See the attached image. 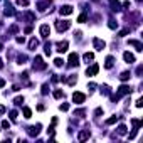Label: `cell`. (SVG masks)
<instances>
[{
	"mask_svg": "<svg viewBox=\"0 0 143 143\" xmlns=\"http://www.w3.org/2000/svg\"><path fill=\"white\" fill-rule=\"evenodd\" d=\"M93 2H98V0H93Z\"/></svg>",
	"mask_w": 143,
	"mask_h": 143,
	"instance_id": "obj_41",
	"label": "cell"
},
{
	"mask_svg": "<svg viewBox=\"0 0 143 143\" xmlns=\"http://www.w3.org/2000/svg\"><path fill=\"white\" fill-rule=\"evenodd\" d=\"M37 45H39V41H37V39H32V41L29 42V47H30V49H35Z\"/></svg>",
	"mask_w": 143,
	"mask_h": 143,
	"instance_id": "obj_19",
	"label": "cell"
},
{
	"mask_svg": "<svg viewBox=\"0 0 143 143\" xmlns=\"http://www.w3.org/2000/svg\"><path fill=\"white\" fill-rule=\"evenodd\" d=\"M123 59H125L126 62H135V56H133L131 52H125L123 54Z\"/></svg>",
	"mask_w": 143,
	"mask_h": 143,
	"instance_id": "obj_12",
	"label": "cell"
},
{
	"mask_svg": "<svg viewBox=\"0 0 143 143\" xmlns=\"http://www.w3.org/2000/svg\"><path fill=\"white\" fill-rule=\"evenodd\" d=\"M130 45H135L136 51H140V52L143 51V44H141V42H138V41H130Z\"/></svg>",
	"mask_w": 143,
	"mask_h": 143,
	"instance_id": "obj_14",
	"label": "cell"
},
{
	"mask_svg": "<svg viewBox=\"0 0 143 143\" xmlns=\"http://www.w3.org/2000/svg\"><path fill=\"white\" fill-rule=\"evenodd\" d=\"M71 14H73V7H71V5L61 7V15H71Z\"/></svg>",
	"mask_w": 143,
	"mask_h": 143,
	"instance_id": "obj_8",
	"label": "cell"
},
{
	"mask_svg": "<svg viewBox=\"0 0 143 143\" xmlns=\"http://www.w3.org/2000/svg\"><path fill=\"white\" fill-rule=\"evenodd\" d=\"M130 76H131V74L128 73V71H125V73H121V76H120V79H121V81H128V79H130Z\"/></svg>",
	"mask_w": 143,
	"mask_h": 143,
	"instance_id": "obj_17",
	"label": "cell"
},
{
	"mask_svg": "<svg viewBox=\"0 0 143 143\" xmlns=\"http://www.w3.org/2000/svg\"><path fill=\"white\" fill-rule=\"evenodd\" d=\"M61 110H62V111H67V110H69V104H67V103L61 104Z\"/></svg>",
	"mask_w": 143,
	"mask_h": 143,
	"instance_id": "obj_31",
	"label": "cell"
},
{
	"mask_svg": "<svg viewBox=\"0 0 143 143\" xmlns=\"http://www.w3.org/2000/svg\"><path fill=\"white\" fill-rule=\"evenodd\" d=\"M79 64V56L78 54H69V66H78Z\"/></svg>",
	"mask_w": 143,
	"mask_h": 143,
	"instance_id": "obj_4",
	"label": "cell"
},
{
	"mask_svg": "<svg viewBox=\"0 0 143 143\" xmlns=\"http://www.w3.org/2000/svg\"><path fill=\"white\" fill-rule=\"evenodd\" d=\"M141 106H143V99H141V98H140V99H138V101H136V108H141Z\"/></svg>",
	"mask_w": 143,
	"mask_h": 143,
	"instance_id": "obj_32",
	"label": "cell"
},
{
	"mask_svg": "<svg viewBox=\"0 0 143 143\" xmlns=\"http://www.w3.org/2000/svg\"><path fill=\"white\" fill-rule=\"evenodd\" d=\"M4 86H5V81H4V79H0V88H4Z\"/></svg>",
	"mask_w": 143,
	"mask_h": 143,
	"instance_id": "obj_37",
	"label": "cell"
},
{
	"mask_svg": "<svg viewBox=\"0 0 143 143\" xmlns=\"http://www.w3.org/2000/svg\"><path fill=\"white\" fill-rule=\"evenodd\" d=\"M54 98H56V99L62 98V91H59V89H57V91H54Z\"/></svg>",
	"mask_w": 143,
	"mask_h": 143,
	"instance_id": "obj_24",
	"label": "cell"
},
{
	"mask_svg": "<svg viewBox=\"0 0 143 143\" xmlns=\"http://www.w3.org/2000/svg\"><path fill=\"white\" fill-rule=\"evenodd\" d=\"M44 52L47 54V56L51 54V44H45V47H44Z\"/></svg>",
	"mask_w": 143,
	"mask_h": 143,
	"instance_id": "obj_26",
	"label": "cell"
},
{
	"mask_svg": "<svg viewBox=\"0 0 143 143\" xmlns=\"http://www.w3.org/2000/svg\"><path fill=\"white\" fill-rule=\"evenodd\" d=\"M54 64H56L57 67H61V66H62V59H61V57H57L56 61H54Z\"/></svg>",
	"mask_w": 143,
	"mask_h": 143,
	"instance_id": "obj_25",
	"label": "cell"
},
{
	"mask_svg": "<svg viewBox=\"0 0 143 143\" xmlns=\"http://www.w3.org/2000/svg\"><path fill=\"white\" fill-rule=\"evenodd\" d=\"M138 2H141V0H138Z\"/></svg>",
	"mask_w": 143,
	"mask_h": 143,
	"instance_id": "obj_42",
	"label": "cell"
},
{
	"mask_svg": "<svg viewBox=\"0 0 143 143\" xmlns=\"http://www.w3.org/2000/svg\"><path fill=\"white\" fill-rule=\"evenodd\" d=\"M22 111H24V116H25V118H30V116H32V111L29 110V108H24Z\"/></svg>",
	"mask_w": 143,
	"mask_h": 143,
	"instance_id": "obj_21",
	"label": "cell"
},
{
	"mask_svg": "<svg viewBox=\"0 0 143 143\" xmlns=\"http://www.w3.org/2000/svg\"><path fill=\"white\" fill-rule=\"evenodd\" d=\"M14 103H15V104H22V103H24V98H20V96H19V98L14 99Z\"/></svg>",
	"mask_w": 143,
	"mask_h": 143,
	"instance_id": "obj_27",
	"label": "cell"
},
{
	"mask_svg": "<svg viewBox=\"0 0 143 143\" xmlns=\"http://www.w3.org/2000/svg\"><path fill=\"white\" fill-rule=\"evenodd\" d=\"M110 2H111V8H113V10H116V12H118L120 8H121V5H120L118 0H110Z\"/></svg>",
	"mask_w": 143,
	"mask_h": 143,
	"instance_id": "obj_15",
	"label": "cell"
},
{
	"mask_svg": "<svg viewBox=\"0 0 143 143\" xmlns=\"http://www.w3.org/2000/svg\"><path fill=\"white\" fill-rule=\"evenodd\" d=\"M17 42H19V44H24V37H17Z\"/></svg>",
	"mask_w": 143,
	"mask_h": 143,
	"instance_id": "obj_35",
	"label": "cell"
},
{
	"mask_svg": "<svg viewBox=\"0 0 143 143\" xmlns=\"http://www.w3.org/2000/svg\"><path fill=\"white\" fill-rule=\"evenodd\" d=\"M17 4H19V5H24V7H25V5H29V0H17Z\"/></svg>",
	"mask_w": 143,
	"mask_h": 143,
	"instance_id": "obj_28",
	"label": "cell"
},
{
	"mask_svg": "<svg viewBox=\"0 0 143 143\" xmlns=\"http://www.w3.org/2000/svg\"><path fill=\"white\" fill-rule=\"evenodd\" d=\"M34 67H35V69H45V64L42 62V57L41 56H37L35 59H34Z\"/></svg>",
	"mask_w": 143,
	"mask_h": 143,
	"instance_id": "obj_3",
	"label": "cell"
},
{
	"mask_svg": "<svg viewBox=\"0 0 143 143\" xmlns=\"http://www.w3.org/2000/svg\"><path fill=\"white\" fill-rule=\"evenodd\" d=\"M78 138H79V141H84V140H88V138H89V130H84V131H81Z\"/></svg>",
	"mask_w": 143,
	"mask_h": 143,
	"instance_id": "obj_11",
	"label": "cell"
},
{
	"mask_svg": "<svg viewBox=\"0 0 143 143\" xmlns=\"http://www.w3.org/2000/svg\"><path fill=\"white\" fill-rule=\"evenodd\" d=\"M39 131H41V125L30 126V128H29V135H30V136H37V135H39Z\"/></svg>",
	"mask_w": 143,
	"mask_h": 143,
	"instance_id": "obj_7",
	"label": "cell"
},
{
	"mask_svg": "<svg viewBox=\"0 0 143 143\" xmlns=\"http://www.w3.org/2000/svg\"><path fill=\"white\" fill-rule=\"evenodd\" d=\"M2 67H4V62H2V59H0V69H2Z\"/></svg>",
	"mask_w": 143,
	"mask_h": 143,
	"instance_id": "obj_39",
	"label": "cell"
},
{
	"mask_svg": "<svg viewBox=\"0 0 143 143\" xmlns=\"http://www.w3.org/2000/svg\"><path fill=\"white\" fill-rule=\"evenodd\" d=\"M49 0H47V2H42V4H39V8H41V10H45V7H49Z\"/></svg>",
	"mask_w": 143,
	"mask_h": 143,
	"instance_id": "obj_22",
	"label": "cell"
},
{
	"mask_svg": "<svg viewBox=\"0 0 143 143\" xmlns=\"http://www.w3.org/2000/svg\"><path fill=\"white\" fill-rule=\"evenodd\" d=\"M10 118H12V120L17 118V111H10Z\"/></svg>",
	"mask_w": 143,
	"mask_h": 143,
	"instance_id": "obj_33",
	"label": "cell"
},
{
	"mask_svg": "<svg viewBox=\"0 0 143 143\" xmlns=\"http://www.w3.org/2000/svg\"><path fill=\"white\" fill-rule=\"evenodd\" d=\"M14 14H15L14 12V7L10 4H7V7H5V15H14Z\"/></svg>",
	"mask_w": 143,
	"mask_h": 143,
	"instance_id": "obj_16",
	"label": "cell"
},
{
	"mask_svg": "<svg viewBox=\"0 0 143 143\" xmlns=\"http://www.w3.org/2000/svg\"><path fill=\"white\" fill-rule=\"evenodd\" d=\"M128 32H130V29H125V30H121V32H120V37H125Z\"/></svg>",
	"mask_w": 143,
	"mask_h": 143,
	"instance_id": "obj_30",
	"label": "cell"
},
{
	"mask_svg": "<svg viewBox=\"0 0 143 143\" xmlns=\"http://www.w3.org/2000/svg\"><path fill=\"white\" fill-rule=\"evenodd\" d=\"M93 44H94V47H96V51H103L104 49V41H101V39H98V37H94L93 39Z\"/></svg>",
	"mask_w": 143,
	"mask_h": 143,
	"instance_id": "obj_2",
	"label": "cell"
},
{
	"mask_svg": "<svg viewBox=\"0 0 143 143\" xmlns=\"http://www.w3.org/2000/svg\"><path fill=\"white\" fill-rule=\"evenodd\" d=\"M2 113H5V108L4 106H0V114H2Z\"/></svg>",
	"mask_w": 143,
	"mask_h": 143,
	"instance_id": "obj_38",
	"label": "cell"
},
{
	"mask_svg": "<svg viewBox=\"0 0 143 143\" xmlns=\"http://www.w3.org/2000/svg\"><path fill=\"white\" fill-rule=\"evenodd\" d=\"M84 99H86V96L82 93H74L73 94V101L76 103V104H81V103H84Z\"/></svg>",
	"mask_w": 143,
	"mask_h": 143,
	"instance_id": "obj_1",
	"label": "cell"
},
{
	"mask_svg": "<svg viewBox=\"0 0 143 143\" xmlns=\"http://www.w3.org/2000/svg\"><path fill=\"white\" fill-rule=\"evenodd\" d=\"M93 59H94V54H93V52H86V54H84V61H86V62L93 61Z\"/></svg>",
	"mask_w": 143,
	"mask_h": 143,
	"instance_id": "obj_18",
	"label": "cell"
},
{
	"mask_svg": "<svg viewBox=\"0 0 143 143\" xmlns=\"http://www.w3.org/2000/svg\"><path fill=\"white\" fill-rule=\"evenodd\" d=\"M101 113H103V110H101V108H98V110L94 111V114H101Z\"/></svg>",
	"mask_w": 143,
	"mask_h": 143,
	"instance_id": "obj_36",
	"label": "cell"
},
{
	"mask_svg": "<svg viewBox=\"0 0 143 143\" xmlns=\"http://www.w3.org/2000/svg\"><path fill=\"white\" fill-rule=\"evenodd\" d=\"M78 22H86V14H81V15H79Z\"/></svg>",
	"mask_w": 143,
	"mask_h": 143,
	"instance_id": "obj_29",
	"label": "cell"
},
{
	"mask_svg": "<svg viewBox=\"0 0 143 143\" xmlns=\"http://www.w3.org/2000/svg\"><path fill=\"white\" fill-rule=\"evenodd\" d=\"M118 133L120 135H126V126H125V125H120L118 126Z\"/></svg>",
	"mask_w": 143,
	"mask_h": 143,
	"instance_id": "obj_20",
	"label": "cell"
},
{
	"mask_svg": "<svg viewBox=\"0 0 143 143\" xmlns=\"http://www.w3.org/2000/svg\"><path fill=\"white\" fill-rule=\"evenodd\" d=\"M116 120H118V116H113V118L106 120V125H114V123H116Z\"/></svg>",
	"mask_w": 143,
	"mask_h": 143,
	"instance_id": "obj_23",
	"label": "cell"
},
{
	"mask_svg": "<svg viewBox=\"0 0 143 143\" xmlns=\"http://www.w3.org/2000/svg\"><path fill=\"white\" fill-rule=\"evenodd\" d=\"M0 51H2V44H0Z\"/></svg>",
	"mask_w": 143,
	"mask_h": 143,
	"instance_id": "obj_40",
	"label": "cell"
},
{
	"mask_svg": "<svg viewBox=\"0 0 143 143\" xmlns=\"http://www.w3.org/2000/svg\"><path fill=\"white\" fill-rule=\"evenodd\" d=\"M113 62H114L113 56H108L106 57V62H104V67H106V69H111V67H113Z\"/></svg>",
	"mask_w": 143,
	"mask_h": 143,
	"instance_id": "obj_13",
	"label": "cell"
},
{
	"mask_svg": "<svg viewBox=\"0 0 143 143\" xmlns=\"http://www.w3.org/2000/svg\"><path fill=\"white\" fill-rule=\"evenodd\" d=\"M10 125H8V121H2V128H8Z\"/></svg>",
	"mask_w": 143,
	"mask_h": 143,
	"instance_id": "obj_34",
	"label": "cell"
},
{
	"mask_svg": "<svg viewBox=\"0 0 143 143\" xmlns=\"http://www.w3.org/2000/svg\"><path fill=\"white\" fill-rule=\"evenodd\" d=\"M57 51H59V52H66V51H67V42L66 41L57 42Z\"/></svg>",
	"mask_w": 143,
	"mask_h": 143,
	"instance_id": "obj_10",
	"label": "cell"
},
{
	"mask_svg": "<svg viewBox=\"0 0 143 143\" xmlns=\"http://www.w3.org/2000/svg\"><path fill=\"white\" fill-rule=\"evenodd\" d=\"M69 22H57L56 24V27H57V30H59V32H62V30H67V29H69Z\"/></svg>",
	"mask_w": 143,
	"mask_h": 143,
	"instance_id": "obj_6",
	"label": "cell"
},
{
	"mask_svg": "<svg viewBox=\"0 0 143 143\" xmlns=\"http://www.w3.org/2000/svg\"><path fill=\"white\" fill-rule=\"evenodd\" d=\"M98 71H99V66L98 64H93L91 67H88L86 74H88V76H94V74H98Z\"/></svg>",
	"mask_w": 143,
	"mask_h": 143,
	"instance_id": "obj_5",
	"label": "cell"
},
{
	"mask_svg": "<svg viewBox=\"0 0 143 143\" xmlns=\"http://www.w3.org/2000/svg\"><path fill=\"white\" fill-rule=\"evenodd\" d=\"M49 34H51V27H49V25H41V35L42 37H47V35H49Z\"/></svg>",
	"mask_w": 143,
	"mask_h": 143,
	"instance_id": "obj_9",
	"label": "cell"
}]
</instances>
